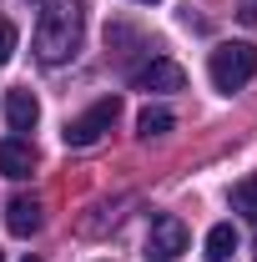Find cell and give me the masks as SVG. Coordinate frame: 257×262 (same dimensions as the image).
Wrapping results in <instances>:
<instances>
[{"mask_svg":"<svg viewBox=\"0 0 257 262\" xmlns=\"http://www.w3.org/2000/svg\"><path fill=\"white\" fill-rule=\"evenodd\" d=\"M232 207H237V212L257 227V177H242V182L232 187Z\"/></svg>","mask_w":257,"mask_h":262,"instance_id":"cell-11","label":"cell"},{"mask_svg":"<svg viewBox=\"0 0 257 262\" xmlns=\"http://www.w3.org/2000/svg\"><path fill=\"white\" fill-rule=\"evenodd\" d=\"M5 227L15 232V237H35V232H40V202H31V196H10Z\"/></svg>","mask_w":257,"mask_h":262,"instance_id":"cell-7","label":"cell"},{"mask_svg":"<svg viewBox=\"0 0 257 262\" xmlns=\"http://www.w3.org/2000/svg\"><path fill=\"white\" fill-rule=\"evenodd\" d=\"M141 5H157V0H141Z\"/></svg>","mask_w":257,"mask_h":262,"instance_id":"cell-13","label":"cell"},{"mask_svg":"<svg viewBox=\"0 0 257 262\" xmlns=\"http://www.w3.org/2000/svg\"><path fill=\"white\" fill-rule=\"evenodd\" d=\"M232 252H237V232H232V222H217L207 232V262H227Z\"/></svg>","mask_w":257,"mask_h":262,"instance_id":"cell-10","label":"cell"},{"mask_svg":"<svg viewBox=\"0 0 257 262\" xmlns=\"http://www.w3.org/2000/svg\"><path fill=\"white\" fill-rule=\"evenodd\" d=\"M26 262H40V257H26Z\"/></svg>","mask_w":257,"mask_h":262,"instance_id":"cell-14","label":"cell"},{"mask_svg":"<svg viewBox=\"0 0 257 262\" xmlns=\"http://www.w3.org/2000/svg\"><path fill=\"white\" fill-rule=\"evenodd\" d=\"M207 76H212V86L227 91V96L242 91V86L257 76V46H247V40H227V46H217L212 61H207Z\"/></svg>","mask_w":257,"mask_h":262,"instance_id":"cell-2","label":"cell"},{"mask_svg":"<svg viewBox=\"0 0 257 262\" xmlns=\"http://www.w3.org/2000/svg\"><path fill=\"white\" fill-rule=\"evenodd\" d=\"M187 222L182 217H157L152 222V232H146V257L152 262H177L182 252H187Z\"/></svg>","mask_w":257,"mask_h":262,"instance_id":"cell-4","label":"cell"},{"mask_svg":"<svg viewBox=\"0 0 257 262\" xmlns=\"http://www.w3.org/2000/svg\"><path fill=\"white\" fill-rule=\"evenodd\" d=\"M0 171H5L10 182H26V177L35 171V146H31V141H20V136L0 141Z\"/></svg>","mask_w":257,"mask_h":262,"instance_id":"cell-6","label":"cell"},{"mask_svg":"<svg viewBox=\"0 0 257 262\" xmlns=\"http://www.w3.org/2000/svg\"><path fill=\"white\" fill-rule=\"evenodd\" d=\"M81 35H86L81 0H46V10L35 20V56L46 66H66L81 51Z\"/></svg>","mask_w":257,"mask_h":262,"instance_id":"cell-1","label":"cell"},{"mask_svg":"<svg viewBox=\"0 0 257 262\" xmlns=\"http://www.w3.org/2000/svg\"><path fill=\"white\" fill-rule=\"evenodd\" d=\"M10 51H15V26H10V20H0V66L10 61Z\"/></svg>","mask_w":257,"mask_h":262,"instance_id":"cell-12","label":"cell"},{"mask_svg":"<svg viewBox=\"0 0 257 262\" xmlns=\"http://www.w3.org/2000/svg\"><path fill=\"white\" fill-rule=\"evenodd\" d=\"M116 116H121V101H116V96H101L91 111H81V116L66 121L61 141H66V146H76V151H81V146H96L101 136L116 126Z\"/></svg>","mask_w":257,"mask_h":262,"instance_id":"cell-3","label":"cell"},{"mask_svg":"<svg viewBox=\"0 0 257 262\" xmlns=\"http://www.w3.org/2000/svg\"><path fill=\"white\" fill-rule=\"evenodd\" d=\"M136 81H141V91H182V86H187V71L177 61H166V56H157L152 66H141Z\"/></svg>","mask_w":257,"mask_h":262,"instance_id":"cell-5","label":"cell"},{"mask_svg":"<svg viewBox=\"0 0 257 262\" xmlns=\"http://www.w3.org/2000/svg\"><path fill=\"white\" fill-rule=\"evenodd\" d=\"M0 262H5V252H0Z\"/></svg>","mask_w":257,"mask_h":262,"instance_id":"cell-15","label":"cell"},{"mask_svg":"<svg viewBox=\"0 0 257 262\" xmlns=\"http://www.w3.org/2000/svg\"><path fill=\"white\" fill-rule=\"evenodd\" d=\"M172 126H177V116H172L166 106H146V111L136 116V136H146V141H152V136H166Z\"/></svg>","mask_w":257,"mask_h":262,"instance_id":"cell-9","label":"cell"},{"mask_svg":"<svg viewBox=\"0 0 257 262\" xmlns=\"http://www.w3.org/2000/svg\"><path fill=\"white\" fill-rule=\"evenodd\" d=\"M5 121L15 131H35V121H40V106H35L31 91H10L5 96Z\"/></svg>","mask_w":257,"mask_h":262,"instance_id":"cell-8","label":"cell"}]
</instances>
